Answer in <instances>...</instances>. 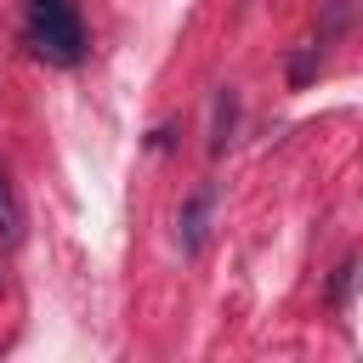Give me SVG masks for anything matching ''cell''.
<instances>
[{"mask_svg":"<svg viewBox=\"0 0 363 363\" xmlns=\"http://www.w3.org/2000/svg\"><path fill=\"white\" fill-rule=\"evenodd\" d=\"M23 40L40 62H57V68H74L85 57V23L74 0H23Z\"/></svg>","mask_w":363,"mask_h":363,"instance_id":"obj_1","label":"cell"},{"mask_svg":"<svg viewBox=\"0 0 363 363\" xmlns=\"http://www.w3.org/2000/svg\"><path fill=\"white\" fill-rule=\"evenodd\" d=\"M210 204H216V187H193L182 216H176V238H182V255H199L204 250V233H210Z\"/></svg>","mask_w":363,"mask_h":363,"instance_id":"obj_2","label":"cell"},{"mask_svg":"<svg viewBox=\"0 0 363 363\" xmlns=\"http://www.w3.org/2000/svg\"><path fill=\"white\" fill-rule=\"evenodd\" d=\"M23 238V204H17V187H11V170H6V159H0V244L11 250Z\"/></svg>","mask_w":363,"mask_h":363,"instance_id":"obj_3","label":"cell"},{"mask_svg":"<svg viewBox=\"0 0 363 363\" xmlns=\"http://www.w3.org/2000/svg\"><path fill=\"white\" fill-rule=\"evenodd\" d=\"M233 119H238V96L221 85V91H216V119H210V153H227V142H233Z\"/></svg>","mask_w":363,"mask_h":363,"instance_id":"obj_4","label":"cell"},{"mask_svg":"<svg viewBox=\"0 0 363 363\" xmlns=\"http://www.w3.org/2000/svg\"><path fill=\"white\" fill-rule=\"evenodd\" d=\"M318 68H323V34H318V40H306V45L295 51V62H289V85H306Z\"/></svg>","mask_w":363,"mask_h":363,"instance_id":"obj_5","label":"cell"},{"mask_svg":"<svg viewBox=\"0 0 363 363\" xmlns=\"http://www.w3.org/2000/svg\"><path fill=\"white\" fill-rule=\"evenodd\" d=\"M352 272H357V261H346V267H340V272H335V289H329V295H335V301H346V289H352Z\"/></svg>","mask_w":363,"mask_h":363,"instance_id":"obj_6","label":"cell"}]
</instances>
